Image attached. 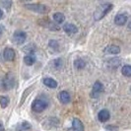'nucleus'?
Listing matches in <instances>:
<instances>
[{"mask_svg":"<svg viewBox=\"0 0 131 131\" xmlns=\"http://www.w3.org/2000/svg\"><path fill=\"white\" fill-rule=\"evenodd\" d=\"M2 33H3V28L0 26V36L2 35Z\"/></svg>","mask_w":131,"mask_h":131,"instance_id":"nucleus-24","label":"nucleus"},{"mask_svg":"<svg viewBox=\"0 0 131 131\" xmlns=\"http://www.w3.org/2000/svg\"><path fill=\"white\" fill-rule=\"evenodd\" d=\"M58 98H59V101L62 104H64V105L70 103V95H69V93L66 92V91H62V92L59 93Z\"/></svg>","mask_w":131,"mask_h":131,"instance_id":"nucleus-12","label":"nucleus"},{"mask_svg":"<svg viewBox=\"0 0 131 131\" xmlns=\"http://www.w3.org/2000/svg\"><path fill=\"white\" fill-rule=\"evenodd\" d=\"M127 22V16L125 14H117L114 18V23L117 26H123Z\"/></svg>","mask_w":131,"mask_h":131,"instance_id":"nucleus-10","label":"nucleus"},{"mask_svg":"<svg viewBox=\"0 0 131 131\" xmlns=\"http://www.w3.org/2000/svg\"><path fill=\"white\" fill-rule=\"evenodd\" d=\"M42 82H43V84L46 86V87H48V88H50V89H55V88H57V82L52 78H45L42 80Z\"/></svg>","mask_w":131,"mask_h":131,"instance_id":"nucleus-14","label":"nucleus"},{"mask_svg":"<svg viewBox=\"0 0 131 131\" xmlns=\"http://www.w3.org/2000/svg\"><path fill=\"white\" fill-rule=\"evenodd\" d=\"M104 52L106 54H118L120 52V47L117 46H108L105 48Z\"/></svg>","mask_w":131,"mask_h":131,"instance_id":"nucleus-13","label":"nucleus"},{"mask_svg":"<svg viewBox=\"0 0 131 131\" xmlns=\"http://www.w3.org/2000/svg\"><path fill=\"white\" fill-rule=\"evenodd\" d=\"M3 57L7 61H13L15 58V51L11 47H6L3 51Z\"/></svg>","mask_w":131,"mask_h":131,"instance_id":"nucleus-7","label":"nucleus"},{"mask_svg":"<svg viewBox=\"0 0 131 131\" xmlns=\"http://www.w3.org/2000/svg\"><path fill=\"white\" fill-rule=\"evenodd\" d=\"M14 84H15L14 77L11 74H8L6 76V78L4 79V81H3V87H4V89L10 90V89H12L14 87Z\"/></svg>","mask_w":131,"mask_h":131,"instance_id":"nucleus-6","label":"nucleus"},{"mask_svg":"<svg viewBox=\"0 0 131 131\" xmlns=\"http://www.w3.org/2000/svg\"><path fill=\"white\" fill-rule=\"evenodd\" d=\"M20 1H22V2H28V1H31V0H20Z\"/></svg>","mask_w":131,"mask_h":131,"instance_id":"nucleus-26","label":"nucleus"},{"mask_svg":"<svg viewBox=\"0 0 131 131\" xmlns=\"http://www.w3.org/2000/svg\"><path fill=\"white\" fill-rule=\"evenodd\" d=\"M121 73L126 77H131V65H124L121 68Z\"/></svg>","mask_w":131,"mask_h":131,"instance_id":"nucleus-18","label":"nucleus"},{"mask_svg":"<svg viewBox=\"0 0 131 131\" xmlns=\"http://www.w3.org/2000/svg\"><path fill=\"white\" fill-rule=\"evenodd\" d=\"M25 8L39 14H46L49 11V8L43 4H26Z\"/></svg>","mask_w":131,"mask_h":131,"instance_id":"nucleus-2","label":"nucleus"},{"mask_svg":"<svg viewBox=\"0 0 131 131\" xmlns=\"http://www.w3.org/2000/svg\"><path fill=\"white\" fill-rule=\"evenodd\" d=\"M62 64H63L62 59H60V58L55 59V60L53 61V66H54L56 69H60V68L62 67Z\"/></svg>","mask_w":131,"mask_h":131,"instance_id":"nucleus-21","label":"nucleus"},{"mask_svg":"<svg viewBox=\"0 0 131 131\" xmlns=\"http://www.w3.org/2000/svg\"><path fill=\"white\" fill-rule=\"evenodd\" d=\"M0 131H3V126L1 124V122H0Z\"/></svg>","mask_w":131,"mask_h":131,"instance_id":"nucleus-25","label":"nucleus"},{"mask_svg":"<svg viewBox=\"0 0 131 131\" xmlns=\"http://www.w3.org/2000/svg\"><path fill=\"white\" fill-rule=\"evenodd\" d=\"M46 103L42 100H39V99H36L32 104V110L35 112H43L46 108Z\"/></svg>","mask_w":131,"mask_h":131,"instance_id":"nucleus-3","label":"nucleus"},{"mask_svg":"<svg viewBox=\"0 0 131 131\" xmlns=\"http://www.w3.org/2000/svg\"><path fill=\"white\" fill-rule=\"evenodd\" d=\"M9 105V99L5 96H0V105L2 108H5Z\"/></svg>","mask_w":131,"mask_h":131,"instance_id":"nucleus-19","label":"nucleus"},{"mask_svg":"<svg viewBox=\"0 0 131 131\" xmlns=\"http://www.w3.org/2000/svg\"><path fill=\"white\" fill-rule=\"evenodd\" d=\"M104 91V86L100 81H96V83L94 84V87L92 89V93H91V97L92 98H98L99 96L102 94Z\"/></svg>","mask_w":131,"mask_h":131,"instance_id":"nucleus-5","label":"nucleus"},{"mask_svg":"<svg viewBox=\"0 0 131 131\" xmlns=\"http://www.w3.org/2000/svg\"><path fill=\"white\" fill-rule=\"evenodd\" d=\"M128 28H129V29H130V30H131V21H130V23L128 24Z\"/></svg>","mask_w":131,"mask_h":131,"instance_id":"nucleus-27","label":"nucleus"},{"mask_svg":"<svg viewBox=\"0 0 131 131\" xmlns=\"http://www.w3.org/2000/svg\"><path fill=\"white\" fill-rule=\"evenodd\" d=\"M71 131H84V125L82 121L78 118H74L72 121V129Z\"/></svg>","mask_w":131,"mask_h":131,"instance_id":"nucleus-11","label":"nucleus"},{"mask_svg":"<svg viewBox=\"0 0 131 131\" xmlns=\"http://www.w3.org/2000/svg\"><path fill=\"white\" fill-rule=\"evenodd\" d=\"M53 21L56 23V24H61L65 21V16L60 12H57V13L53 14Z\"/></svg>","mask_w":131,"mask_h":131,"instance_id":"nucleus-15","label":"nucleus"},{"mask_svg":"<svg viewBox=\"0 0 131 131\" xmlns=\"http://www.w3.org/2000/svg\"><path fill=\"white\" fill-rule=\"evenodd\" d=\"M24 62L28 66H32L36 62V56L34 54H28L24 57Z\"/></svg>","mask_w":131,"mask_h":131,"instance_id":"nucleus-16","label":"nucleus"},{"mask_svg":"<svg viewBox=\"0 0 131 131\" xmlns=\"http://www.w3.org/2000/svg\"><path fill=\"white\" fill-rule=\"evenodd\" d=\"M98 118L101 122H106L110 118H111V113L107 110H102L99 112Z\"/></svg>","mask_w":131,"mask_h":131,"instance_id":"nucleus-9","label":"nucleus"},{"mask_svg":"<svg viewBox=\"0 0 131 131\" xmlns=\"http://www.w3.org/2000/svg\"><path fill=\"white\" fill-rule=\"evenodd\" d=\"M27 39V34L23 31H16L13 35V40L17 43V45H23Z\"/></svg>","mask_w":131,"mask_h":131,"instance_id":"nucleus-4","label":"nucleus"},{"mask_svg":"<svg viewBox=\"0 0 131 131\" xmlns=\"http://www.w3.org/2000/svg\"><path fill=\"white\" fill-rule=\"evenodd\" d=\"M2 17H3V11H2L1 9H0V19H1Z\"/></svg>","mask_w":131,"mask_h":131,"instance_id":"nucleus-23","label":"nucleus"},{"mask_svg":"<svg viewBox=\"0 0 131 131\" xmlns=\"http://www.w3.org/2000/svg\"><path fill=\"white\" fill-rule=\"evenodd\" d=\"M130 91H131V88H130Z\"/></svg>","mask_w":131,"mask_h":131,"instance_id":"nucleus-28","label":"nucleus"},{"mask_svg":"<svg viewBox=\"0 0 131 131\" xmlns=\"http://www.w3.org/2000/svg\"><path fill=\"white\" fill-rule=\"evenodd\" d=\"M49 46L54 48V49H57L58 48V42L56 40H50L49 41Z\"/></svg>","mask_w":131,"mask_h":131,"instance_id":"nucleus-22","label":"nucleus"},{"mask_svg":"<svg viewBox=\"0 0 131 131\" xmlns=\"http://www.w3.org/2000/svg\"><path fill=\"white\" fill-rule=\"evenodd\" d=\"M85 66H86V62L83 59L78 58L74 61V67H75L76 69H83Z\"/></svg>","mask_w":131,"mask_h":131,"instance_id":"nucleus-17","label":"nucleus"},{"mask_svg":"<svg viewBox=\"0 0 131 131\" xmlns=\"http://www.w3.org/2000/svg\"><path fill=\"white\" fill-rule=\"evenodd\" d=\"M63 31L68 35H74V34L78 33V28L75 26L74 24L71 23H67L63 26Z\"/></svg>","mask_w":131,"mask_h":131,"instance_id":"nucleus-8","label":"nucleus"},{"mask_svg":"<svg viewBox=\"0 0 131 131\" xmlns=\"http://www.w3.org/2000/svg\"><path fill=\"white\" fill-rule=\"evenodd\" d=\"M112 9V4H103V5H101L96 10V12L94 14V18H95V20H97V21L103 19Z\"/></svg>","mask_w":131,"mask_h":131,"instance_id":"nucleus-1","label":"nucleus"},{"mask_svg":"<svg viewBox=\"0 0 131 131\" xmlns=\"http://www.w3.org/2000/svg\"><path fill=\"white\" fill-rule=\"evenodd\" d=\"M31 125L29 124L28 122H23V123H21L20 126H18V130L19 131H26V130H29V129H31Z\"/></svg>","mask_w":131,"mask_h":131,"instance_id":"nucleus-20","label":"nucleus"}]
</instances>
